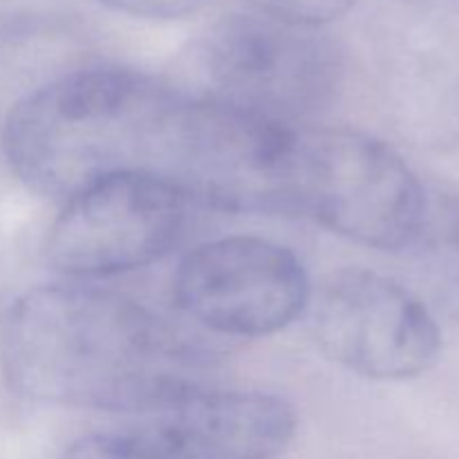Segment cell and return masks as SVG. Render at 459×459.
<instances>
[{
	"label": "cell",
	"instance_id": "cell-1",
	"mask_svg": "<svg viewBox=\"0 0 459 459\" xmlns=\"http://www.w3.org/2000/svg\"><path fill=\"white\" fill-rule=\"evenodd\" d=\"M0 368L9 388L30 402L151 415L204 388L209 359L137 300L48 285L4 309Z\"/></svg>",
	"mask_w": 459,
	"mask_h": 459
},
{
	"label": "cell",
	"instance_id": "cell-14",
	"mask_svg": "<svg viewBox=\"0 0 459 459\" xmlns=\"http://www.w3.org/2000/svg\"><path fill=\"white\" fill-rule=\"evenodd\" d=\"M403 3H433V0H403Z\"/></svg>",
	"mask_w": 459,
	"mask_h": 459
},
{
	"label": "cell",
	"instance_id": "cell-3",
	"mask_svg": "<svg viewBox=\"0 0 459 459\" xmlns=\"http://www.w3.org/2000/svg\"><path fill=\"white\" fill-rule=\"evenodd\" d=\"M296 126L213 97H179L157 175L184 197L229 213H294L291 143Z\"/></svg>",
	"mask_w": 459,
	"mask_h": 459
},
{
	"label": "cell",
	"instance_id": "cell-10",
	"mask_svg": "<svg viewBox=\"0 0 459 459\" xmlns=\"http://www.w3.org/2000/svg\"><path fill=\"white\" fill-rule=\"evenodd\" d=\"M417 281L433 312L459 323V193L429 191L411 245Z\"/></svg>",
	"mask_w": 459,
	"mask_h": 459
},
{
	"label": "cell",
	"instance_id": "cell-2",
	"mask_svg": "<svg viewBox=\"0 0 459 459\" xmlns=\"http://www.w3.org/2000/svg\"><path fill=\"white\" fill-rule=\"evenodd\" d=\"M179 97L133 67H76L27 92L9 110L4 160L30 191L61 200L117 173H157Z\"/></svg>",
	"mask_w": 459,
	"mask_h": 459
},
{
	"label": "cell",
	"instance_id": "cell-6",
	"mask_svg": "<svg viewBox=\"0 0 459 459\" xmlns=\"http://www.w3.org/2000/svg\"><path fill=\"white\" fill-rule=\"evenodd\" d=\"M312 334L330 361L377 381L421 377L437 363L442 330L417 291L368 269H341L318 287Z\"/></svg>",
	"mask_w": 459,
	"mask_h": 459
},
{
	"label": "cell",
	"instance_id": "cell-13",
	"mask_svg": "<svg viewBox=\"0 0 459 459\" xmlns=\"http://www.w3.org/2000/svg\"><path fill=\"white\" fill-rule=\"evenodd\" d=\"M110 9L148 21H178L204 7L206 0H99Z\"/></svg>",
	"mask_w": 459,
	"mask_h": 459
},
{
	"label": "cell",
	"instance_id": "cell-8",
	"mask_svg": "<svg viewBox=\"0 0 459 459\" xmlns=\"http://www.w3.org/2000/svg\"><path fill=\"white\" fill-rule=\"evenodd\" d=\"M173 291L197 325L242 339L285 330L312 299L299 255L255 236L220 238L193 249L179 263Z\"/></svg>",
	"mask_w": 459,
	"mask_h": 459
},
{
	"label": "cell",
	"instance_id": "cell-9",
	"mask_svg": "<svg viewBox=\"0 0 459 459\" xmlns=\"http://www.w3.org/2000/svg\"><path fill=\"white\" fill-rule=\"evenodd\" d=\"M133 430L151 459H276L296 435L287 399L260 390H197Z\"/></svg>",
	"mask_w": 459,
	"mask_h": 459
},
{
	"label": "cell",
	"instance_id": "cell-12",
	"mask_svg": "<svg viewBox=\"0 0 459 459\" xmlns=\"http://www.w3.org/2000/svg\"><path fill=\"white\" fill-rule=\"evenodd\" d=\"M61 459H151L133 433L85 435L65 448Z\"/></svg>",
	"mask_w": 459,
	"mask_h": 459
},
{
	"label": "cell",
	"instance_id": "cell-4",
	"mask_svg": "<svg viewBox=\"0 0 459 459\" xmlns=\"http://www.w3.org/2000/svg\"><path fill=\"white\" fill-rule=\"evenodd\" d=\"M426 188L393 146L345 128H296L291 143L294 213L379 251L411 245Z\"/></svg>",
	"mask_w": 459,
	"mask_h": 459
},
{
	"label": "cell",
	"instance_id": "cell-11",
	"mask_svg": "<svg viewBox=\"0 0 459 459\" xmlns=\"http://www.w3.org/2000/svg\"><path fill=\"white\" fill-rule=\"evenodd\" d=\"M258 12L307 27H325L343 18L357 0H254Z\"/></svg>",
	"mask_w": 459,
	"mask_h": 459
},
{
	"label": "cell",
	"instance_id": "cell-7",
	"mask_svg": "<svg viewBox=\"0 0 459 459\" xmlns=\"http://www.w3.org/2000/svg\"><path fill=\"white\" fill-rule=\"evenodd\" d=\"M186 215V197L151 170H128L65 200L45 255L72 278H101L146 267L169 254Z\"/></svg>",
	"mask_w": 459,
	"mask_h": 459
},
{
	"label": "cell",
	"instance_id": "cell-5",
	"mask_svg": "<svg viewBox=\"0 0 459 459\" xmlns=\"http://www.w3.org/2000/svg\"><path fill=\"white\" fill-rule=\"evenodd\" d=\"M197 63L204 97L294 126L325 110L343 81V56L323 27L264 12L229 13L206 30Z\"/></svg>",
	"mask_w": 459,
	"mask_h": 459
}]
</instances>
